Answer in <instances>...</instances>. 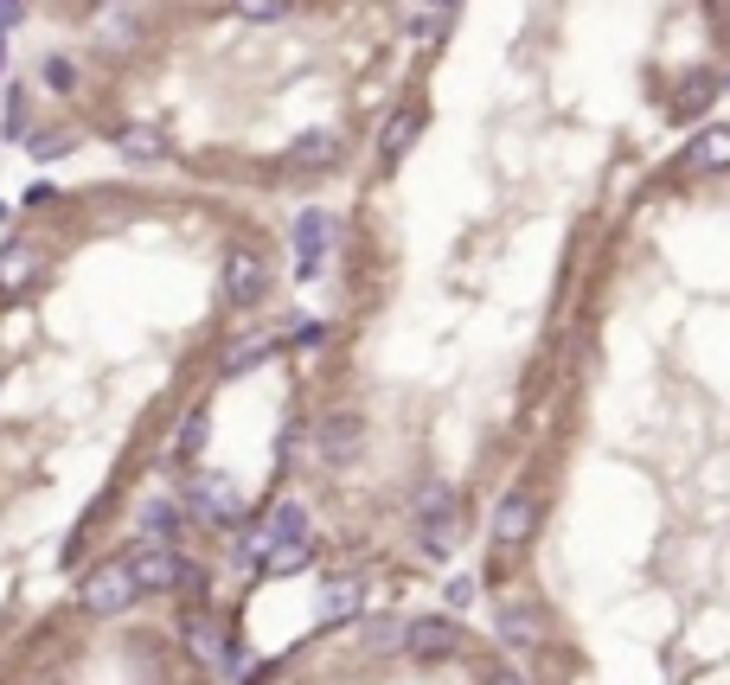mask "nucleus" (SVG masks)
<instances>
[{"label": "nucleus", "mask_w": 730, "mask_h": 685, "mask_svg": "<svg viewBox=\"0 0 730 685\" xmlns=\"http://www.w3.org/2000/svg\"><path fill=\"white\" fill-rule=\"evenodd\" d=\"M481 685H539V679H525L520 666H487V673H481Z\"/></svg>", "instance_id": "obj_27"}, {"label": "nucleus", "mask_w": 730, "mask_h": 685, "mask_svg": "<svg viewBox=\"0 0 730 685\" xmlns=\"http://www.w3.org/2000/svg\"><path fill=\"white\" fill-rule=\"evenodd\" d=\"M237 13H244V20H257V26H276L288 13V0H231Z\"/></svg>", "instance_id": "obj_21"}, {"label": "nucleus", "mask_w": 730, "mask_h": 685, "mask_svg": "<svg viewBox=\"0 0 730 685\" xmlns=\"http://www.w3.org/2000/svg\"><path fill=\"white\" fill-rule=\"evenodd\" d=\"M455 538H462V493L448 481H430L417 493V545L430 558H448Z\"/></svg>", "instance_id": "obj_2"}, {"label": "nucleus", "mask_w": 730, "mask_h": 685, "mask_svg": "<svg viewBox=\"0 0 730 685\" xmlns=\"http://www.w3.org/2000/svg\"><path fill=\"white\" fill-rule=\"evenodd\" d=\"M186 507L199 512L206 526H237V519H244V487H237L231 474H193Z\"/></svg>", "instance_id": "obj_5"}, {"label": "nucleus", "mask_w": 730, "mask_h": 685, "mask_svg": "<svg viewBox=\"0 0 730 685\" xmlns=\"http://www.w3.org/2000/svg\"><path fill=\"white\" fill-rule=\"evenodd\" d=\"M39 276V244H7L0 251V295H20Z\"/></svg>", "instance_id": "obj_16"}, {"label": "nucleus", "mask_w": 730, "mask_h": 685, "mask_svg": "<svg viewBox=\"0 0 730 685\" xmlns=\"http://www.w3.org/2000/svg\"><path fill=\"white\" fill-rule=\"evenodd\" d=\"M365 647H372V654H397V647H404V622H378V628H365Z\"/></svg>", "instance_id": "obj_23"}, {"label": "nucleus", "mask_w": 730, "mask_h": 685, "mask_svg": "<svg viewBox=\"0 0 730 685\" xmlns=\"http://www.w3.org/2000/svg\"><path fill=\"white\" fill-rule=\"evenodd\" d=\"M116 154L129 160V167H167V135H160L155 123H129L122 135H116Z\"/></svg>", "instance_id": "obj_13"}, {"label": "nucleus", "mask_w": 730, "mask_h": 685, "mask_svg": "<svg viewBox=\"0 0 730 685\" xmlns=\"http://www.w3.org/2000/svg\"><path fill=\"white\" fill-rule=\"evenodd\" d=\"M122 564H129V577H135V589H141V596H167V589H180V584H193V577H199V570H193L180 551H174V545H135Z\"/></svg>", "instance_id": "obj_3"}, {"label": "nucleus", "mask_w": 730, "mask_h": 685, "mask_svg": "<svg viewBox=\"0 0 730 685\" xmlns=\"http://www.w3.org/2000/svg\"><path fill=\"white\" fill-rule=\"evenodd\" d=\"M314 449H320V461L346 468V461H359V449H365V423L353 410H339V417H327V423L314 430Z\"/></svg>", "instance_id": "obj_10"}, {"label": "nucleus", "mask_w": 730, "mask_h": 685, "mask_svg": "<svg viewBox=\"0 0 730 685\" xmlns=\"http://www.w3.org/2000/svg\"><path fill=\"white\" fill-rule=\"evenodd\" d=\"M0 135H7V141H27V135H32L27 90H20V84H7V102H0Z\"/></svg>", "instance_id": "obj_19"}, {"label": "nucleus", "mask_w": 730, "mask_h": 685, "mask_svg": "<svg viewBox=\"0 0 730 685\" xmlns=\"http://www.w3.org/2000/svg\"><path fill=\"white\" fill-rule=\"evenodd\" d=\"M692 174H730V128H699L692 148H685Z\"/></svg>", "instance_id": "obj_14"}, {"label": "nucleus", "mask_w": 730, "mask_h": 685, "mask_svg": "<svg viewBox=\"0 0 730 685\" xmlns=\"http://www.w3.org/2000/svg\"><path fill=\"white\" fill-rule=\"evenodd\" d=\"M46 90H58V97H71V90H78V71H71V58H46Z\"/></svg>", "instance_id": "obj_22"}, {"label": "nucleus", "mask_w": 730, "mask_h": 685, "mask_svg": "<svg viewBox=\"0 0 730 685\" xmlns=\"http://www.w3.org/2000/svg\"><path fill=\"white\" fill-rule=\"evenodd\" d=\"M295 545H314L308 538V507H302V500H283V507H269V519H263L257 532H244L237 558L269 564V558H283V551H295Z\"/></svg>", "instance_id": "obj_1"}, {"label": "nucleus", "mask_w": 730, "mask_h": 685, "mask_svg": "<svg viewBox=\"0 0 730 685\" xmlns=\"http://www.w3.org/2000/svg\"><path fill=\"white\" fill-rule=\"evenodd\" d=\"M327 244H334V218L327 212H302L295 218V276L314 282L327 270Z\"/></svg>", "instance_id": "obj_8"}, {"label": "nucleus", "mask_w": 730, "mask_h": 685, "mask_svg": "<svg viewBox=\"0 0 730 685\" xmlns=\"http://www.w3.org/2000/svg\"><path fill=\"white\" fill-rule=\"evenodd\" d=\"M308 558H314V545H295V551H283V558H269L263 570H269V577H288V570H302Z\"/></svg>", "instance_id": "obj_25"}, {"label": "nucleus", "mask_w": 730, "mask_h": 685, "mask_svg": "<svg viewBox=\"0 0 730 685\" xmlns=\"http://www.w3.org/2000/svg\"><path fill=\"white\" fill-rule=\"evenodd\" d=\"M135 596H141V589H135V577H129V564H122V558H116V564H97V570L78 584L83 615H129Z\"/></svg>", "instance_id": "obj_4"}, {"label": "nucleus", "mask_w": 730, "mask_h": 685, "mask_svg": "<svg viewBox=\"0 0 730 685\" xmlns=\"http://www.w3.org/2000/svg\"><path fill=\"white\" fill-rule=\"evenodd\" d=\"M339 160H346V135H339V128H308V135H295L288 154H283V167H295V174H327Z\"/></svg>", "instance_id": "obj_7"}, {"label": "nucleus", "mask_w": 730, "mask_h": 685, "mask_svg": "<svg viewBox=\"0 0 730 685\" xmlns=\"http://www.w3.org/2000/svg\"><path fill=\"white\" fill-rule=\"evenodd\" d=\"M269 353H276V340H244V346H237V353L225 359V372L237 379V372H250V365H263Z\"/></svg>", "instance_id": "obj_20"}, {"label": "nucleus", "mask_w": 730, "mask_h": 685, "mask_svg": "<svg viewBox=\"0 0 730 685\" xmlns=\"http://www.w3.org/2000/svg\"><path fill=\"white\" fill-rule=\"evenodd\" d=\"M141 532H148V545H174V538H180V507H174V500L141 507Z\"/></svg>", "instance_id": "obj_18"}, {"label": "nucleus", "mask_w": 730, "mask_h": 685, "mask_svg": "<svg viewBox=\"0 0 730 685\" xmlns=\"http://www.w3.org/2000/svg\"><path fill=\"white\" fill-rule=\"evenodd\" d=\"M365 603V577L359 570H339V577H327L320 584V596H314V609H320V622H353Z\"/></svg>", "instance_id": "obj_12"}, {"label": "nucleus", "mask_w": 730, "mask_h": 685, "mask_svg": "<svg viewBox=\"0 0 730 685\" xmlns=\"http://www.w3.org/2000/svg\"><path fill=\"white\" fill-rule=\"evenodd\" d=\"M269 295V263L257 251H231L225 256V302L231 307H257Z\"/></svg>", "instance_id": "obj_9"}, {"label": "nucleus", "mask_w": 730, "mask_h": 685, "mask_svg": "<svg viewBox=\"0 0 730 685\" xmlns=\"http://www.w3.org/2000/svg\"><path fill=\"white\" fill-rule=\"evenodd\" d=\"M500 635L513 640V647H532V640L545 635V622H539L532 603H506V609H500Z\"/></svg>", "instance_id": "obj_17"}, {"label": "nucleus", "mask_w": 730, "mask_h": 685, "mask_svg": "<svg viewBox=\"0 0 730 685\" xmlns=\"http://www.w3.org/2000/svg\"><path fill=\"white\" fill-rule=\"evenodd\" d=\"M27 20V7H20V0H0V32H7V26H20Z\"/></svg>", "instance_id": "obj_28"}, {"label": "nucleus", "mask_w": 730, "mask_h": 685, "mask_svg": "<svg viewBox=\"0 0 730 685\" xmlns=\"http://www.w3.org/2000/svg\"><path fill=\"white\" fill-rule=\"evenodd\" d=\"M455 647H462V628L448 622V615H423V622H404V654L423 666L436 660H455Z\"/></svg>", "instance_id": "obj_6"}, {"label": "nucleus", "mask_w": 730, "mask_h": 685, "mask_svg": "<svg viewBox=\"0 0 730 685\" xmlns=\"http://www.w3.org/2000/svg\"><path fill=\"white\" fill-rule=\"evenodd\" d=\"M417 135H423V109H397L392 128L378 135V160H385V167H397L404 154L417 148Z\"/></svg>", "instance_id": "obj_15"}, {"label": "nucleus", "mask_w": 730, "mask_h": 685, "mask_svg": "<svg viewBox=\"0 0 730 685\" xmlns=\"http://www.w3.org/2000/svg\"><path fill=\"white\" fill-rule=\"evenodd\" d=\"M0 65H7V32H0Z\"/></svg>", "instance_id": "obj_29"}, {"label": "nucleus", "mask_w": 730, "mask_h": 685, "mask_svg": "<svg viewBox=\"0 0 730 685\" xmlns=\"http://www.w3.org/2000/svg\"><path fill=\"white\" fill-rule=\"evenodd\" d=\"M27 141H32V154H39V160H52V154L71 148V135H65V128H58V135H27Z\"/></svg>", "instance_id": "obj_26"}, {"label": "nucleus", "mask_w": 730, "mask_h": 685, "mask_svg": "<svg viewBox=\"0 0 730 685\" xmlns=\"http://www.w3.org/2000/svg\"><path fill=\"white\" fill-rule=\"evenodd\" d=\"M532 532H539V500H532L525 487H513V493L494 507V538L500 545H525Z\"/></svg>", "instance_id": "obj_11"}, {"label": "nucleus", "mask_w": 730, "mask_h": 685, "mask_svg": "<svg viewBox=\"0 0 730 685\" xmlns=\"http://www.w3.org/2000/svg\"><path fill=\"white\" fill-rule=\"evenodd\" d=\"M199 449H206V410H193L180 430V456H199Z\"/></svg>", "instance_id": "obj_24"}]
</instances>
